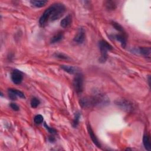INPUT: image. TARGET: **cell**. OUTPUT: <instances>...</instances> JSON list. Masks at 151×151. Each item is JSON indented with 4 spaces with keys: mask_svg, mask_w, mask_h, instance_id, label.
<instances>
[{
    "mask_svg": "<svg viewBox=\"0 0 151 151\" xmlns=\"http://www.w3.org/2000/svg\"><path fill=\"white\" fill-rule=\"evenodd\" d=\"M66 8L63 4L55 3L49 7L44 12L40 18L39 24L42 27L46 26L48 21H54L58 20L63 15Z\"/></svg>",
    "mask_w": 151,
    "mask_h": 151,
    "instance_id": "1",
    "label": "cell"
},
{
    "mask_svg": "<svg viewBox=\"0 0 151 151\" xmlns=\"http://www.w3.org/2000/svg\"><path fill=\"white\" fill-rule=\"evenodd\" d=\"M99 46L101 52V57L100 61L102 63L106 62L107 59V51L109 50H112L113 49L112 46L109 44L105 40H102L99 43Z\"/></svg>",
    "mask_w": 151,
    "mask_h": 151,
    "instance_id": "2",
    "label": "cell"
},
{
    "mask_svg": "<svg viewBox=\"0 0 151 151\" xmlns=\"http://www.w3.org/2000/svg\"><path fill=\"white\" fill-rule=\"evenodd\" d=\"M102 98L100 97H87L82 99L80 103L83 107L86 108L98 105L102 102Z\"/></svg>",
    "mask_w": 151,
    "mask_h": 151,
    "instance_id": "3",
    "label": "cell"
},
{
    "mask_svg": "<svg viewBox=\"0 0 151 151\" xmlns=\"http://www.w3.org/2000/svg\"><path fill=\"white\" fill-rule=\"evenodd\" d=\"M73 86L75 91L78 93H81L83 90V75L78 73L76 74L73 80Z\"/></svg>",
    "mask_w": 151,
    "mask_h": 151,
    "instance_id": "4",
    "label": "cell"
},
{
    "mask_svg": "<svg viewBox=\"0 0 151 151\" xmlns=\"http://www.w3.org/2000/svg\"><path fill=\"white\" fill-rule=\"evenodd\" d=\"M23 79V73L18 70H14L11 73V80L12 82L16 85L20 84Z\"/></svg>",
    "mask_w": 151,
    "mask_h": 151,
    "instance_id": "5",
    "label": "cell"
},
{
    "mask_svg": "<svg viewBox=\"0 0 151 151\" xmlns=\"http://www.w3.org/2000/svg\"><path fill=\"white\" fill-rule=\"evenodd\" d=\"M8 93L9 97L11 100H16L17 97L24 98V99L25 98L24 93L20 90H18L14 89H9L8 90Z\"/></svg>",
    "mask_w": 151,
    "mask_h": 151,
    "instance_id": "6",
    "label": "cell"
},
{
    "mask_svg": "<svg viewBox=\"0 0 151 151\" xmlns=\"http://www.w3.org/2000/svg\"><path fill=\"white\" fill-rule=\"evenodd\" d=\"M86 37V34L85 31L83 28H80L78 32V33L76 35V36L74 38V41L76 42L77 43H82L85 40Z\"/></svg>",
    "mask_w": 151,
    "mask_h": 151,
    "instance_id": "7",
    "label": "cell"
},
{
    "mask_svg": "<svg viewBox=\"0 0 151 151\" xmlns=\"http://www.w3.org/2000/svg\"><path fill=\"white\" fill-rule=\"evenodd\" d=\"M116 105L118 106H119L121 109L127 110V111L132 110V104L126 100L123 99V100H118Z\"/></svg>",
    "mask_w": 151,
    "mask_h": 151,
    "instance_id": "8",
    "label": "cell"
},
{
    "mask_svg": "<svg viewBox=\"0 0 151 151\" xmlns=\"http://www.w3.org/2000/svg\"><path fill=\"white\" fill-rule=\"evenodd\" d=\"M115 39L119 41L121 43V45L123 47H125L126 46L127 44V36L126 33H121V34H117L115 36Z\"/></svg>",
    "mask_w": 151,
    "mask_h": 151,
    "instance_id": "9",
    "label": "cell"
},
{
    "mask_svg": "<svg viewBox=\"0 0 151 151\" xmlns=\"http://www.w3.org/2000/svg\"><path fill=\"white\" fill-rule=\"evenodd\" d=\"M87 129H88V132H89V135L90 136V138L91 139V141H93V142L95 144L98 148H100L101 147V145L98 140V139L97 138L96 136L95 135V134H94V132L92 130V129L91 128L90 126L89 125L87 126Z\"/></svg>",
    "mask_w": 151,
    "mask_h": 151,
    "instance_id": "10",
    "label": "cell"
},
{
    "mask_svg": "<svg viewBox=\"0 0 151 151\" xmlns=\"http://www.w3.org/2000/svg\"><path fill=\"white\" fill-rule=\"evenodd\" d=\"M72 23V17L70 15H67L61 21L60 25L63 28L69 27Z\"/></svg>",
    "mask_w": 151,
    "mask_h": 151,
    "instance_id": "11",
    "label": "cell"
},
{
    "mask_svg": "<svg viewBox=\"0 0 151 151\" xmlns=\"http://www.w3.org/2000/svg\"><path fill=\"white\" fill-rule=\"evenodd\" d=\"M61 68L69 74H77L78 73V68L73 67V66L62 65V66H61Z\"/></svg>",
    "mask_w": 151,
    "mask_h": 151,
    "instance_id": "12",
    "label": "cell"
},
{
    "mask_svg": "<svg viewBox=\"0 0 151 151\" xmlns=\"http://www.w3.org/2000/svg\"><path fill=\"white\" fill-rule=\"evenodd\" d=\"M138 53L146 57H150V47H140L138 49Z\"/></svg>",
    "mask_w": 151,
    "mask_h": 151,
    "instance_id": "13",
    "label": "cell"
},
{
    "mask_svg": "<svg viewBox=\"0 0 151 151\" xmlns=\"http://www.w3.org/2000/svg\"><path fill=\"white\" fill-rule=\"evenodd\" d=\"M143 145L145 146V148L147 150H151V143H150V140L149 136L146 135H145L143 136Z\"/></svg>",
    "mask_w": 151,
    "mask_h": 151,
    "instance_id": "14",
    "label": "cell"
},
{
    "mask_svg": "<svg viewBox=\"0 0 151 151\" xmlns=\"http://www.w3.org/2000/svg\"><path fill=\"white\" fill-rule=\"evenodd\" d=\"M63 37H64L63 34L62 33H59L52 37V39H51L50 42L52 44H54V43H56L60 42L61 40H62V39H63Z\"/></svg>",
    "mask_w": 151,
    "mask_h": 151,
    "instance_id": "15",
    "label": "cell"
},
{
    "mask_svg": "<svg viewBox=\"0 0 151 151\" xmlns=\"http://www.w3.org/2000/svg\"><path fill=\"white\" fill-rule=\"evenodd\" d=\"M30 3L32 6L34 7H37V8H40L46 5V3H47V1H37V0H33V1H31Z\"/></svg>",
    "mask_w": 151,
    "mask_h": 151,
    "instance_id": "16",
    "label": "cell"
},
{
    "mask_svg": "<svg viewBox=\"0 0 151 151\" xmlns=\"http://www.w3.org/2000/svg\"><path fill=\"white\" fill-rule=\"evenodd\" d=\"M112 24L113 27H114L116 30H118V31H119L121 33H124L125 32L123 27L119 23L113 21V22H112Z\"/></svg>",
    "mask_w": 151,
    "mask_h": 151,
    "instance_id": "17",
    "label": "cell"
},
{
    "mask_svg": "<svg viewBox=\"0 0 151 151\" xmlns=\"http://www.w3.org/2000/svg\"><path fill=\"white\" fill-rule=\"evenodd\" d=\"M40 100L35 98H33L31 100V106L33 108H36L38 106L40 105Z\"/></svg>",
    "mask_w": 151,
    "mask_h": 151,
    "instance_id": "18",
    "label": "cell"
},
{
    "mask_svg": "<svg viewBox=\"0 0 151 151\" xmlns=\"http://www.w3.org/2000/svg\"><path fill=\"white\" fill-rule=\"evenodd\" d=\"M106 7L109 10H114L116 8V4L114 1H106Z\"/></svg>",
    "mask_w": 151,
    "mask_h": 151,
    "instance_id": "19",
    "label": "cell"
},
{
    "mask_svg": "<svg viewBox=\"0 0 151 151\" xmlns=\"http://www.w3.org/2000/svg\"><path fill=\"white\" fill-rule=\"evenodd\" d=\"M80 113H76L75 115V118L74 119L73 121V125L74 127H76L79 122V119H80Z\"/></svg>",
    "mask_w": 151,
    "mask_h": 151,
    "instance_id": "20",
    "label": "cell"
},
{
    "mask_svg": "<svg viewBox=\"0 0 151 151\" xmlns=\"http://www.w3.org/2000/svg\"><path fill=\"white\" fill-rule=\"evenodd\" d=\"M34 121L36 124H40L43 122V117L41 115H36L34 117Z\"/></svg>",
    "mask_w": 151,
    "mask_h": 151,
    "instance_id": "21",
    "label": "cell"
},
{
    "mask_svg": "<svg viewBox=\"0 0 151 151\" xmlns=\"http://www.w3.org/2000/svg\"><path fill=\"white\" fill-rule=\"evenodd\" d=\"M44 127H46V129L48 131V132H50V134H55L56 133V130H55V129H54L52 128V127H49L46 123H44Z\"/></svg>",
    "mask_w": 151,
    "mask_h": 151,
    "instance_id": "22",
    "label": "cell"
},
{
    "mask_svg": "<svg viewBox=\"0 0 151 151\" xmlns=\"http://www.w3.org/2000/svg\"><path fill=\"white\" fill-rule=\"evenodd\" d=\"M55 55L56 57L59 58V59H67V57L65 55H64L63 54H61V53H55Z\"/></svg>",
    "mask_w": 151,
    "mask_h": 151,
    "instance_id": "23",
    "label": "cell"
},
{
    "mask_svg": "<svg viewBox=\"0 0 151 151\" xmlns=\"http://www.w3.org/2000/svg\"><path fill=\"white\" fill-rule=\"evenodd\" d=\"M10 106H11V107L14 110H15V111H18V110H19V107H18V106L17 104H15V103H11Z\"/></svg>",
    "mask_w": 151,
    "mask_h": 151,
    "instance_id": "24",
    "label": "cell"
}]
</instances>
